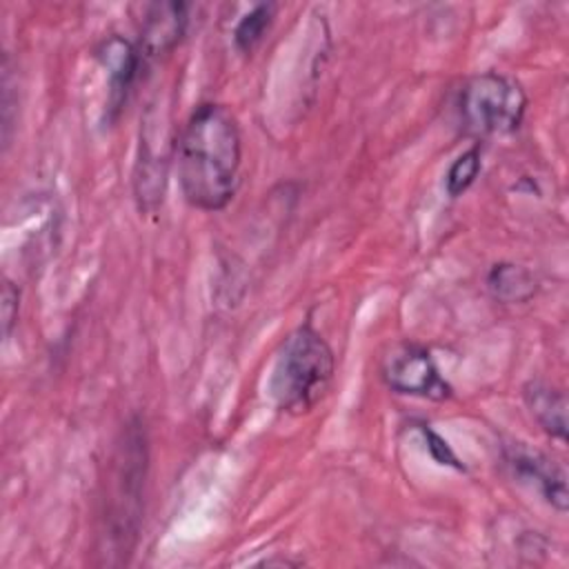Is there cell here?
<instances>
[{"instance_id":"obj_1","label":"cell","mask_w":569,"mask_h":569,"mask_svg":"<svg viewBox=\"0 0 569 569\" xmlns=\"http://www.w3.org/2000/svg\"><path fill=\"white\" fill-rule=\"evenodd\" d=\"M242 138L236 116L224 104H200L178 140V180L184 200L202 211H218L240 184Z\"/></svg>"},{"instance_id":"obj_2","label":"cell","mask_w":569,"mask_h":569,"mask_svg":"<svg viewBox=\"0 0 569 569\" xmlns=\"http://www.w3.org/2000/svg\"><path fill=\"white\" fill-rule=\"evenodd\" d=\"M336 360L327 340L311 325H300L282 340L271 369L273 405L287 413L313 409L327 393Z\"/></svg>"},{"instance_id":"obj_3","label":"cell","mask_w":569,"mask_h":569,"mask_svg":"<svg viewBox=\"0 0 569 569\" xmlns=\"http://www.w3.org/2000/svg\"><path fill=\"white\" fill-rule=\"evenodd\" d=\"M527 96L518 82L487 71L465 82L458 98L462 127L471 136H502L520 127Z\"/></svg>"},{"instance_id":"obj_4","label":"cell","mask_w":569,"mask_h":569,"mask_svg":"<svg viewBox=\"0 0 569 569\" xmlns=\"http://www.w3.org/2000/svg\"><path fill=\"white\" fill-rule=\"evenodd\" d=\"M382 380L391 391L436 402L451 396L449 382L440 376L431 353L420 345L402 342L393 347L382 360Z\"/></svg>"},{"instance_id":"obj_5","label":"cell","mask_w":569,"mask_h":569,"mask_svg":"<svg viewBox=\"0 0 569 569\" xmlns=\"http://www.w3.org/2000/svg\"><path fill=\"white\" fill-rule=\"evenodd\" d=\"M505 460L518 480L536 487L553 509L567 511V476L549 456L522 442H513L505 449Z\"/></svg>"},{"instance_id":"obj_6","label":"cell","mask_w":569,"mask_h":569,"mask_svg":"<svg viewBox=\"0 0 569 569\" xmlns=\"http://www.w3.org/2000/svg\"><path fill=\"white\" fill-rule=\"evenodd\" d=\"M187 29L184 2H156L149 4L140 29V60H153L169 53Z\"/></svg>"},{"instance_id":"obj_7","label":"cell","mask_w":569,"mask_h":569,"mask_svg":"<svg viewBox=\"0 0 569 569\" xmlns=\"http://www.w3.org/2000/svg\"><path fill=\"white\" fill-rule=\"evenodd\" d=\"M98 58L109 73V109L118 111L127 100L136 73L140 71V51L129 40L111 36L100 44Z\"/></svg>"},{"instance_id":"obj_8","label":"cell","mask_w":569,"mask_h":569,"mask_svg":"<svg viewBox=\"0 0 569 569\" xmlns=\"http://www.w3.org/2000/svg\"><path fill=\"white\" fill-rule=\"evenodd\" d=\"M525 402L538 425L558 440H567V398L560 389L531 380L525 385Z\"/></svg>"},{"instance_id":"obj_9","label":"cell","mask_w":569,"mask_h":569,"mask_svg":"<svg viewBox=\"0 0 569 569\" xmlns=\"http://www.w3.org/2000/svg\"><path fill=\"white\" fill-rule=\"evenodd\" d=\"M487 289L502 305H522L538 291L536 276L516 262H498L487 276Z\"/></svg>"},{"instance_id":"obj_10","label":"cell","mask_w":569,"mask_h":569,"mask_svg":"<svg viewBox=\"0 0 569 569\" xmlns=\"http://www.w3.org/2000/svg\"><path fill=\"white\" fill-rule=\"evenodd\" d=\"M271 18H273V4H258L249 13H244L233 31L236 47L244 53H251L264 38L271 24Z\"/></svg>"},{"instance_id":"obj_11","label":"cell","mask_w":569,"mask_h":569,"mask_svg":"<svg viewBox=\"0 0 569 569\" xmlns=\"http://www.w3.org/2000/svg\"><path fill=\"white\" fill-rule=\"evenodd\" d=\"M478 173H480V149H478V147H471L469 151L460 153V156L451 162V167H449V171H447V176H445V189H447V193H449L451 198L462 196V193L473 184V180L478 178Z\"/></svg>"},{"instance_id":"obj_12","label":"cell","mask_w":569,"mask_h":569,"mask_svg":"<svg viewBox=\"0 0 569 569\" xmlns=\"http://www.w3.org/2000/svg\"><path fill=\"white\" fill-rule=\"evenodd\" d=\"M420 431H422V436H425V442H427V451H429V456H431L438 465L453 467V469H458V471H462V469H465V467L460 465L458 456L453 453V449L449 447V442H447L440 433H436L431 427H420Z\"/></svg>"},{"instance_id":"obj_13","label":"cell","mask_w":569,"mask_h":569,"mask_svg":"<svg viewBox=\"0 0 569 569\" xmlns=\"http://www.w3.org/2000/svg\"><path fill=\"white\" fill-rule=\"evenodd\" d=\"M18 302H20V291L11 280H4L2 284V329L4 336L11 333V327L18 320Z\"/></svg>"}]
</instances>
